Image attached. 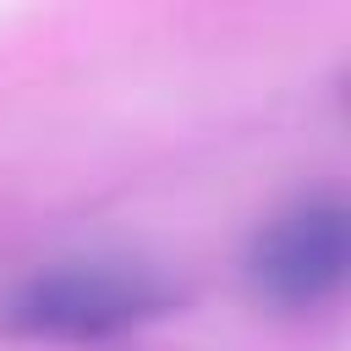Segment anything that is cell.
Segmentation results:
<instances>
[{
	"label": "cell",
	"instance_id": "2",
	"mask_svg": "<svg viewBox=\"0 0 351 351\" xmlns=\"http://www.w3.org/2000/svg\"><path fill=\"white\" fill-rule=\"evenodd\" d=\"M351 269V219L335 197H307L274 214L247 247V291L274 313L329 302Z\"/></svg>",
	"mask_w": 351,
	"mask_h": 351
},
{
	"label": "cell",
	"instance_id": "1",
	"mask_svg": "<svg viewBox=\"0 0 351 351\" xmlns=\"http://www.w3.org/2000/svg\"><path fill=\"white\" fill-rule=\"evenodd\" d=\"M176 302L170 280L137 258H66L33 269L0 296V329L22 340H104L159 318Z\"/></svg>",
	"mask_w": 351,
	"mask_h": 351
}]
</instances>
